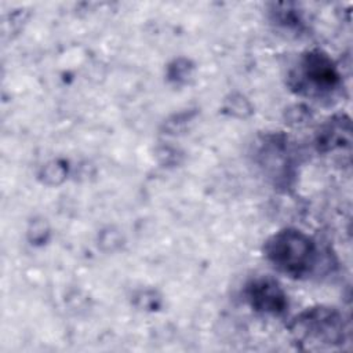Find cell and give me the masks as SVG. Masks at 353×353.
<instances>
[{
	"label": "cell",
	"mask_w": 353,
	"mask_h": 353,
	"mask_svg": "<svg viewBox=\"0 0 353 353\" xmlns=\"http://www.w3.org/2000/svg\"><path fill=\"white\" fill-rule=\"evenodd\" d=\"M263 252L277 272L292 279L307 277L319 262L317 243L295 228H285L272 234L263 245Z\"/></svg>",
	"instance_id": "7a4b0ae2"
},
{
	"label": "cell",
	"mask_w": 353,
	"mask_h": 353,
	"mask_svg": "<svg viewBox=\"0 0 353 353\" xmlns=\"http://www.w3.org/2000/svg\"><path fill=\"white\" fill-rule=\"evenodd\" d=\"M250 307L268 316H281L287 312L288 296L280 283L270 276H256L244 287Z\"/></svg>",
	"instance_id": "277c9868"
},
{
	"label": "cell",
	"mask_w": 353,
	"mask_h": 353,
	"mask_svg": "<svg viewBox=\"0 0 353 353\" xmlns=\"http://www.w3.org/2000/svg\"><path fill=\"white\" fill-rule=\"evenodd\" d=\"M291 152L288 149L287 138L280 134L266 135L256 153L259 167L268 174L276 183H287L292 176Z\"/></svg>",
	"instance_id": "5b68a950"
},
{
	"label": "cell",
	"mask_w": 353,
	"mask_h": 353,
	"mask_svg": "<svg viewBox=\"0 0 353 353\" xmlns=\"http://www.w3.org/2000/svg\"><path fill=\"white\" fill-rule=\"evenodd\" d=\"M341 83L342 76L336 63L319 48L303 52L288 73L290 88L301 97L313 99L332 97Z\"/></svg>",
	"instance_id": "3957f363"
},
{
	"label": "cell",
	"mask_w": 353,
	"mask_h": 353,
	"mask_svg": "<svg viewBox=\"0 0 353 353\" xmlns=\"http://www.w3.org/2000/svg\"><path fill=\"white\" fill-rule=\"evenodd\" d=\"M273 14L276 22L284 25L285 28H298V25L301 23L299 14L295 10H291L288 4H277Z\"/></svg>",
	"instance_id": "52a82bcc"
},
{
	"label": "cell",
	"mask_w": 353,
	"mask_h": 353,
	"mask_svg": "<svg viewBox=\"0 0 353 353\" xmlns=\"http://www.w3.org/2000/svg\"><path fill=\"white\" fill-rule=\"evenodd\" d=\"M352 143L350 119L346 114H338L328 119L316 132L314 145L321 153L336 149H349Z\"/></svg>",
	"instance_id": "8992f818"
},
{
	"label": "cell",
	"mask_w": 353,
	"mask_h": 353,
	"mask_svg": "<svg viewBox=\"0 0 353 353\" xmlns=\"http://www.w3.org/2000/svg\"><path fill=\"white\" fill-rule=\"evenodd\" d=\"M292 343L299 350L342 349L349 338L343 314L331 306H312L296 314L288 324Z\"/></svg>",
	"instance_id": "6da1fadb"
}]
</instances>
